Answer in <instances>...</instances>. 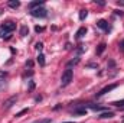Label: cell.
Wrapping results in <instances>:
<instances>
[{"instance_id": "obj_1", "label": "cell", "mask_w": 124, "mask_h": 123, "mask_svg": "<svg viewBox=\"0 0 124 123\" xmlns=\"http://www.w3.org/2000/svg\"><path fill=\"white\" fill-rule=\"evenodd\" d=\"M72 77H74V74H72V70L71 68H66L63 72H62V77H61V84L62 87H66L71 81H72Z\"/></svg>"}, {"instance_id": "obj_2", "label": "cell", "mask_w": 124, "mask_h": 123, "mask_svg": "<svg viewBox=\"0 0 124 123\" xmlns=\"http://www.w3.org/2000/svg\"><path fill=\"white\" fill-rule=\"evenodd\" d=\"M31 15L33 18H46L48 12H46V9H43V7H38V9L31 10Z\"/></svg>"}, {"instance_id": "obj_3", "label": "cell", "mask_w": 124, "mask_h": 123, "mask_svg": "<svg viewBox=\"0 0 124 123\" xmlns=\"http://www.w3.org/2000/svg\"><path fill=\"white\" fill-rule=\"evenodd\" d=\"M16 101H17V96H12L10 98H7V100L3 103V109H4V110H9L10 107H13V106L16 104Z\"/></svg>"}, {"instance_id": "obj_4", "label": "cell", "mask_w": 124, "mask_h": 123, "mask_svg": "<svg viewBox=\"0 0 124 123\" xmlns=\"http://www.w3.org/2000/svg\"><path fill=\"white\" fill-rule=\"evenodd\" d=\"M117 87V84H110V86H107V87H104L100 93H97V97H101V96H104V94H107V93H110L111 90H114Z\"/></svg>"}, {"instance_id": "obj_5", "label": "cell", "mask_w": 124, "mask_h": 123, "mask_svg": "<svg viewBox=\"0 0 124 123\" xmlns=\"http://www.w3.org/2000/svg\"><path fill=\"white\" fill-rule=\"evenodd\" d=\"M97 26L100 28V29H104L105 32L110 31V26H108V22L107 20H104V19H100L98 22H97Z\"/></svg>"}, {"instance_id": "obj_6", "label": "cell", "mask_w": 124, "mask_h": 123, "mask_svg": "<svg viewBox=\"0 0 124 123\" xmlns=\"http://www.w3.org/2000/svg\"><path fill=\"white\" fill-rule=\"evenodd\" d=\"M3 26H4V29H6L7 32H12V31L16 29V23H13V22H4Z\"/></svg>"}, {"instance_id": "obj_7", "label": "cell", "mask_w": 124, "mask_h": 123, "mask_svg": "<svg viewBox=\"0 0 124 123\" xmlns=\"http://www.w3.org/2000/svg\"><path fill=\"white\" fill-rule=\"evenodd\" d=\"M113 116H114V113H113V112H104V113H101L98 117H100V119H111Z\"/></svg>"}, {"instance_id": "obj_8", "label": "cell", "mask_w": 124, "mask_h": 123, "mask_svg": "<svg viewBox=\"0 0 124 123\" xmlns=\"http://www.w3.org/2000/svg\"><path fill=\"white\" fill-rule=\"evenodd\" d=\"M7 6L12 7V9H17V7L20 6V1H17V0H10V1L7 3Z\"/></svg>"}, {"instance_id": "obj_9", "label": "cell", "mask_w": 124, "mask_h": 123, "mask_svg": "<svg viewBox=\"0 0 124 123\" xmlns=\"http://www.w3.org/2000/svg\"><path fill=\"white\" fill-rule=\"evenodd\" d=\"M42 4H43V1H32V3H29V7H31V10H33V9L40 7Z\"/></svg>"}, {"instance_id": "obj_10", "label": "cell", "mask_w": 124, "mask_h": 123, "mask_svg": "<svg viewBox=\"0 0 124 123\" xmlns=\"http://www.w3.org/2000/svg\"><path fill=\"white\" fill-rule=\"evenodd\" d=\"M85 33H87V28H79L78 32H77V39H81Z\"/></svg>"}, {"instance_id": "obj_11", "label": "cell", "mask_w": 124, "mask_h": 123, "mask_svg": "<svg viewBox=\"0 0 124 123\" xmlns=\"http://www.w3.org/2000/svg\"><path fill=\"white\" fill-rule=\"evenodd\" d=\"M105 46H107L105 44H100V45H98V49H97V55H101V54L105 51Z\"/></svg>"}, {"instance_id": "obj_12", "label": "cell", "mask_w": 124, "mask_h": 123, "mask_svg": "<svg viewBox=\"0 0 124 123\" xmlns=\"http://www.w3.org/2000/svg\"><path fill=\"white\" fill-rule=\"evenodd\" d=\"M29 33V28L26 26V25H23L22 28H20V36H26Z\"/></svg>"}, {"instance_id": "obj_13", "label": "cell", "mask_w": 124, "mask_h": 123, "mask_svg": "<svg viewBox=\"0 0 124 123\" xmlns=\"http://www.w3.org/2000/svg\"><path fill=\"white\" fill-rule=\"evenodd\" d=\"M87 16H88V10H81L79 12V20H85Z\"/></svg>"}, {"instance_id": "obj_14", "label": "cell", "mask_w": 124, "mask_h": 123, "mask_svg": "<svg viewBox=\"0 0 124 123\" xmlns=\"http://www.w3.org/2000/svg\"><path fill=\"white\" fill-rule=\"evenodd\" d=\"M74 113L75 114H87V109H74Z\"/></svg>"}, {"instance_id": "obj_15", "label": "cell", "mask_w": 124, "mask_h": 123, "mask_svg": "<svg viewBox=\"0 0 124 123\" xmlns=\"http://www.w3.org/2000/svg\"><path fill=\"white\" fill-rule=\"evenodd\" d=\"M38 62H39V65H40V67H43V65H45V57H43L42 54H39V55H38Z\"/></svg>"}, {"instance_id": "obj_16", "label": "cell", "mask_w": 124, "mask_h": 123, "mask_svg": "<svg viewBox=\"0 0 124 123\" xmlns=\"http://www.w3.org/2000/svg\"><path fill=\"white\" fill-rule=\"evenodd\" d=\"M88 107H90L91 110H95V112H97V110H98V112H100V110H104V107H101V106H97V104H90Z\"/></svg>"}, {"instance_id": "obj_17", "label": "cell", "mask_w": 124, "mask_h": 123, "mask_svg": "<svg viewBox=\"0 0 124 123\" xmlns=\"http://www.w3.org/2000/svg\"><path fill=\"white\" fill-rule=\"evenodd\" d=\"M7 33H9V32L6 31V29H4V26L1 25V26H0V38H4V35H7Z\"/></svg>"}, {"instance_id": "obj_18", "label": "cell", "mask_w": 124, "mask_h": 123, "mask_svg": "<svg viewBox=\"0 0 124 123\" xmlns=\"http://www.w3.org/2000/svg\"><path fill=\"white\" fill-rule=\"evenodd\" d=\"M33 123H51V119H38Z\"/></svg>"}, {"instance_id": "obj_19", "label": "cell", "mask_w": 124, "mask_h": 123, "mask_svg": "<svg viewBox=\"0 0 124 123\" xmlns=\"http://www.w3.org/2000/svg\"><path fill=\"white\" fill-rule=\"evenodd\" d=\"M28 112H29V109H23V110H20V112L16 114V117H20V116H23V114H25V113H28Z\"/></svg>"}, {"instance_id": "obj_20", "label": "cell", "mask_w": 124, "mask_h": 123, "mask_svg": "<svg viewBox=\"0 0 124 123\" xmlns=\"http://www.w3.org/2000/svg\"><path fill=\"white\" fill-rule=\"evenodd\" d=\"M113 104H114V106H117V107H121V109H123V107H124V100H123V101H114Z\"/></svg>"}, {"instance_id": "obj_21", "label": "cell", "mask_w": 124, "mask_h": 123, "mask_svg": "<svg viewBox=\"0 0 124 123\" xmlns=\"http://www.w3.org/2000/svg\"><path fill=\"white\" fill-rule=\"evenodd\" d=\"M35 48H36V49L40 52V51H42V48H43V44H42V42H38V44L35 45Z\"/></svg>"}, {"instance_id": "obj_22", "label": "cell", "mask_w": 124, "mask_h": 123, "mask_svg": "<svg viewBox=\"0 0 124 123\" xmlns=\"http://www.w3.org/2000/svg\"><path fill=\"white\" fill-rule=\"evenodd\" d=\"M35 31L39 33V32H43V31H45V28H42V26H36V28H35Z\"/></svg>"}, {"instance_id": "obj_23", "label": "cell", "mask_w": 124, "mask_h": 123, "mask_svg": "<svg viewBox=\"0 0 124 123\" xmlns=\"http://www.w3.org/2000/svg\"><path fill=\"white\" fill-rule=\"evenodd\" d=\"M78 61H79V58H77V60H72V61H69V64H68V65H75V64H78Z\"/></svg>"}, {"instance_id": "obj_24", "label": "cell", "mask_w": 124, "mask_h": 123, "mask_svg": "<svg viewBox=\"0 0 124 123\" xmlns=\"http://www.w3.org/2000/svg\"><path fill=\"white\" fill-rule=\"evenodd\" d=\"M4 86H6V81H4V80H0V90H3Z\"/></svg>"}, {"instance_id": "obj_25", "label": "cell", "mask_w": 124, "mask_h": 123, "mask_svg": "<svg viewBox=\"0 0 124 123\" xmlns=\"http://www.w3.org/2000/svg\"><path fill=\"white\" fill-rule=\"evenodd\" d=\"M33 88H35V83H33V81H29V90H33Z\"/></svg>"}, {"instance_id": "obj_26", "label": "cell", "mask_w": 124, "mask_h": 123, "mask_svg": "<svg viewBox=\"0 0 124 123\" xmlns=\"http://www.w3.org/2000/svg\"><path fill=\"white\" fill-rule=\"evenodd\" d=\"M6 75H7L6 71H0V77H6Z\"/></svg>"}, {"instance_id": "obj_27", "label": "cell", "mask_w": 124, "mask_h": 123, "mask_svg": "<svg viewBox=\"0 0 124 123\" xmlns=\"http://www.w3.org/2000/svg\"><path fill=\"white\" fill-rule=\"evenodd\" d=\"M120 49H121V51L124 52V41L121 42V44H120Z\"/></svg>"}, {"instance_id": "obj_28", "label": "cell", "mask_w": 124, "mask_h": 123, "mask_svg": "<svg viewBox=\"0 0 124 123\" xmlns=\"http://www.w3.org/2000/svg\"><path fill=\"white\" fill-rule=\"evenodd\" d=\"M118 4H121V6H124V0H121V1H118Z\"/></svg>"}, {"instance_id": "obj_29", "label": "cell", "mask_w": 124, "mask_h": 123, "mask_svg": "<svg viewBox=\"0 0 124 123\" xmlns=\"http://www.w3.org/2000/svg\"><path fill=\"white\" fill-rule=\"evenodd\" d=\"M63 123H74V122H63Z\"/></svg>"}]
</instances>
